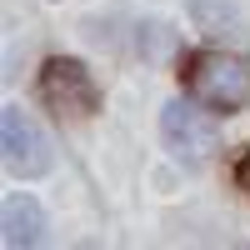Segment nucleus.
<instances>
[{
    "label": "nucleus",
    "mask_w": 250,
    "mask_h": 250,
    "mask_svg": "<svg viewBox=\"0 0 250 250\" xmlns=\"http://www.w3.org/2000/svg\"><path fill=\"white\" fill-rule=\"evenodd\" d=\"M190 95L210 110H240L250 100V65L240 55L210 50L190 65Z\"/></svg>",
    "instance_id": "1"
},
{
    "label": "nucleus",
    "mask_w": 250,
    "mask_h": 250,
    "mask_svg": "<svg viewBox=\"0 0 250 250\" xmlns=\"http://www.w3.org/2000/svg\"><path fill=\"white\" fill-rule=\"evenodd\" d=\"M160 140H165V150H170L175 160L200 165V160H210L220 130H215V120L205 110L190 105V100H170V105L160 110Z\"/></svg>",
    "instance_id": "2"
},
{
    "label": "nucleus",
    "mask_w": 250,
    "mask_h": 250,
    "mask_svg": "<svg viewBox=\"0 0 250 250\" xmlns=\"http://www.w3.org/2000/svg\"><path fill=\"white\" fill-rule=\"evenodd\" d=\"M0 150H5V170L20 175V180H35V175L50 170V145L20 105L0 110Z\"/></svg>",
    "instance_id": "3"
},
{
    "label": "nucleus",
    "mask_w": 250,
    "mask_h": 250,
    "mask_svg": "<svg viewBox=\"0 0 250 250\" xmlns=\"http://www.w3.org/2000/svg\"><path fill=\"white\" fill-rule=\"evenodd\" d=\"M40 95H45V105L55 115H90L100 100L90 70L80 60H60V55L45 60V70H40Z\"/></svg>",
    "instance_id": "4"
},
{
    "label": "nucleus",
    "mask_w": 250,
    "mask_h": 250,
    "mask_svg": "<svg viewBox=\"0 0 250 250\" xmlns=\"http://www.w3.org/2000/svg\"><path fill=\"white\" fill-rule=\"evenodd\" d=\"M0 225H5V245H35L40 230H45V215H40V205L30 195H5L0 205Z\"/></svg>",
    "instance_id": "5"
},
{
    "label": "nucleus",
    "mask_w": 250,
    "mask_h": 250,
    "mask_svg": "<svg viewBox=\"0 0 250 250\" xmlns=\"http://www.w3.org/2000/svg\"><path fill=\"white\" fill-rule=\"evenodd\" d=\"M235 180H240L245 190H250V150H245V160H240V170H235Z\"/></svg>",
    "instance_id": "6"
}]
</instances>
